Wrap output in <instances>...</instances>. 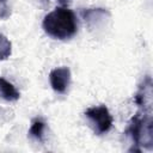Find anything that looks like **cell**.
I'll list each match as a JSON object with an SVG mask.
<instances>
[{
  "label": "cell",
  "mask_w": 153,
  "mask_h": 153,
  "mask_svg": "<svg viewBox=\"0 0 153 153\" xmlns=\"http://www.w3.org/2000/svg\"><path fill=\"white\" fill-rule=\"evenodd\" d=\"M45 122L41 117H36L32 120L30 129H29V136L42 142L44 137V130H45Z\"/></svg>",
  "instance_id": "52a82bcc"
},
{
  "label": "cell",
  "mask_w": 153,
  "mask_h": 153,
  "mask_svg": "<svg viewBox=\"0 0 153 153\" xmlns=\"http://www.w3.org/2000/svg\"><path fill=\"white\" fill-rule=\"evenodd\" d=\"M126 133L128 136H130L133 145H135V147H133L130 151L141 152L140 147H146L151 149L153 143L151 111L142 110L141 112H137L136 115H134L130 122L128 123V128Z\"/></svg>",
  "instance_id": "7a4b0ae2"
},
{
  "label": "cell",
  "mask_w": 153,
  "mask_h": 153,
  "mask_svg": "<svg viewBox=\"0 0 153 153\" xmlns=\"http://www.w3.org/2000/svg\"><path fill=\"white\" fill-rule=\"evenodd\" d=\"M59 2H61V4H63V5H66V4H68V2H71L72 0H57Z\"/></svg>",
  "instance_id": "30bf717a"
},
{
  "label": "cell",
  "mask_w": 153,
  "mask_h": 153,
  "mask_svg": "<svg viewBox=\"0 0 153 153\" xmlns=\"http://www.w3.org/2000/svg\"><path fill=\"white\" fill-rule=\"evenodd\" d=\"M11 16V7L8 0H0V19L5 20Z\"/></svg>",
  "instance_id": "9c48e42d"
},
{
  "label": "cell",
  "mask_w": 153,
  "mask_h": 153,
  "mask_svg": "<svg viewBox=\"0 0 153 153\" xmlns=\"http://www.w3.org/2000/svg\"><path fill=\"white\" fill-rule=\"evenodd\" d=\"M71 69L66 66L57 67L50 71L49 73V81L51 88L60 94H63L67 92L69 85H71Z\"/></svg>",
  "instance_id": "277c9868"
},
{
  "label": "cell",
  "mask_w": 153,
  "mask_h": 153,
  "mask_svg": "<svg viewBox=\"0 0 153 153\" xmlns=\"http://www.w3.org/2000/svg\"><path fill=\"white\" fill-rule=\"evenodd\" d=\"M84 115L87 118L94 134H97V135L106 134L112 127L114 118H112L109 109L105 105L91 106L85 111Z\"/></svg>",
  "instance_id": "3957f363"
},
{
  "label": "cell",
  "mask_w": 153,
  "mask_h": 153,
  "mask_svg": "<svg viewBox=\"0 0 153 153\" xmlns=\"http://www.w3.org/2000/svg\"><path fill=\"white\" fill-rule=\"evenodd\" d=\"M12 54V44L10 39L0 32V61L7 60Z\"/></svg>",
  "instance_id": "ba28073f"
},
{
  "label": "cell",
  "mask_w": 153,
  "mask_h": 153,
  "mask_svg": "<svg viewBox=\"0 0 153 153\" xmlns=\"http://www.w3.org/2000/svg\"><path fill=\"white\" fill-rule=\"evenodd\" d=\"M137 106H140L142 110L151 111V104H152V82L151 78L147 76L143 82L140 85L136 96L134 98Z\"/></svg>",
  "instance_id": "5b68a950"
},
{
  "label": "cell",
  "mask_w": 153,
  "mask_h": 153,
  "mask_svg": "<svg viewBox=\"0 0 153 153\" xmlns=\"http://www.w3.org/2000/svg\"><path fill=\"white\" fill-rule=\"evenodd\" d=\"M20 97V93L14 87L13 84L0 76V98L7 102H16Z\"/></svg>",
  "instance_id": "8992f818"
},
{
  "label": "cell",
  "mask_w": 153,
  "mask_h": 153,
  "mask_svg": "<svg viewBox=\"0 0 153 153\" xmlns=\"http://www.w3.org/2000/svg\"><path fill=\"white\" fill-rule=\"evenodd\" d=\"M44 32L59 41L72 38L78 31V22L74 12L67 7H56L42 22Z\"/></svg>",
  "instance_id": "6da1fadb"
}]
</instances>
